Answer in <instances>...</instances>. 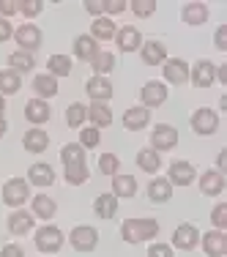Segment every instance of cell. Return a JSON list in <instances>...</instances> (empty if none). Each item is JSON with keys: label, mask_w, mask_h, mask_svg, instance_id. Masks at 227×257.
<instances>
[{"label": "cell", "mask_w": 227, "mask_h": 257, "mask_svg": "<svg viewBox=\"0 0 227 257\" xmlns=\"http://www.w3.org/2000/svg\"><path fill=\"white\" fill-rule=\"evenodd\" d=\"M17 11H20V3H17V0H0V14H3V20L6 17H14Z\"/></svg>", "instance_id": "obj_45"}, {"label": "cell", "mask_w": 227, "mask_h": 257, "mask_svg": "<svg viewBox=\"0 0 227 257\" xmlns=\"http://www.w3.org/2000/svg\"><path fill=\"white\" fill-rule=\"evenodd\" d=\"M140 99H143V107H145V109L162 107V104L167 101V85H164V82H156V79H151V82L143 85V90H140Z\"/></svg>", "instance_id": "obj_7"}, {"label": "cell", "mask_w": 227, "mask_h": 257, "mask_svg": "<svg viewBox=\"0 0 227 257\" xmlns=\"http://www.w3.org/2000/svg\"><path fill=\"white\" fill-rule=\"evenodd\" d=\"M22 88V77L14 69H3L0 71V96H14Z\"/></svg>", "instance_id": "obj_30"}, {"label": "cell", "mask_w": 227, "mask_h": 257, "mask_svg": "<svg viewBox=\"0 0 227 257\" xmlns=\"http://www.w3.org/2000/svg\"><path fill=\"white\" fill-rule=\"evenodd\" d=\"M74 55L79 60H93L96 55H99V41L96 39H90V36H77L74 39Z\"/></svg>", "instance_id": "obj_26"}, {"label": "cell", "mask_w": 227, "mask_h": 257, "mask_svg": "<svg viewBox=\"0 0 227 257\" xmlns=\"http://www.w3.org/2000/svg\"><path fill=\"white\" fill-rule=\"evenodd\" d=\"M197 243H200V232H197V227H194V224H178L175 232H173V246H175V249L192 252Z\"/></svg>", "instance_id": "obj_9"}, {"label": "cell", "mask_w": 227, "mask_h": 257, "mask_svg": "<svg viewBox=\"0 0 227 257\" xmlns=\"http://www.w3.org/2000/svg\"><path fill=\"white\" fill-rule=\"evenodd\" d=\"M11 36H14V28H11V22L0 17V41H9Z\"/></svg>", "instance_id": "obj_48"}, {"label": "cell", "mask_w": 227, "mask_h": 257, "mask_svg": "<svg viewBox=\"0 0 227 257\" xmlns=\"http://www.w3.org/2000/svg\"><path fill=\"white\" fill-rule=\"evenodd\" d=\"M69 243L77 252H93L99 246V232H96V227H90V224H79V227L71 230Z\"/></svg>", "instance_id": "obj_3"}, {"label": "cell", "mask_w": 227, "mask_h": 257, "mask_svg": "<svg viewBox=\"0 0 227 257\" xmlns=\"http://www.w3.org/2000/svg\"><path fill=\"white\" fill-rule=\"evenodd\" d=\"M85 118H88V107L85 104H69V109H66V123H69L71 128H79L85 123Z\"/></svg>", "instance_id": "obj_38"}, {"label": "cell", "mask_w": 227, "mask_h": 257, "mask_svg": "<svg viewBox=\"0 0 227 257\" xmlns=\"http://www.w3.org/2000/svg\"><path fill=\"white\" fill-rule=\"evenodd\" d=\"M189 77H192V85H197V88H211L216 82V66L211 60H197L194 69L189 71Z\"/></svg>", "instance_id": "obj_10"}, {"label": "cell", "mask_w": 227, "mask_h": 257, "mask_svg": "<svg viewBox=\"0 0 227 257\" xmlns=\"http://www.w3.org/2000/svg\"><path fill=\"white\" fill-rule=\"evenodd\" d=\"M148 257H173V246H167V243H151Z\"/></svg>", "instance_id": "obj_44"}, {"label": "cell", "mask_w": 227, "mask_h": 257, "mask_svg": "<svg viewBox=\"0 0 227 257\" xmlns=\"http://www.w3.org/2000/svg\"><path fill=\"white\" fill-rule=\"evenodd\" d=\"M216 170H219V173L224 170V154H219V156H216Z\"/></svg>", "instance_id": "obj_52"}, {"label": "cell", "mask_w": 227, "mask_h": 257, "mask_svg": "<svg viewBox=\"0 0 227 257\" xmlns=\"http://www.w3.org/2000/svg\"><path fill=\"white\" fill-rule=\"evenodd\" d=\"M30 197V183L25 178H11L3 183V203L11 208L25 205V200Z\"/></svg>", "instance_id": "obj_2"}, {"label": "cell", "mask_w": 227, "mask_h": 257, "mask_svg": "<svg viewBox=\"0 0 227 257\" xmlns=\"http://www.w3.org/2000/svg\"><path fill=\"white\" fill-rule=\"evenodd\" d=\"M30 230H33V213H28V211L9 213V232L11 235H28Z\"/></svg>", "instance_id": "obj_20"}, {"label": "cell", "mask_w": 227, "mask_h": 257, "mask_svg": "<svg viewBox=\"0 0 227 257\" xmlns=\"http://www.w3.org/2000/svg\"><path fill=\"white\" fill-rule=\"evenodd\" d=\"M124 9H126V0H107V3H104V11H107V14H121Z\"/></svg>", "instance_id": "obj_47"}, {"label": "cell", "mask_w": 227, "mask_h": 257, "mask_svg": "<svg viewBox=\"0 0 227 257\" xmlns=\"http://www.w3.org/2000/svg\"><path fill=\"white\" fill-rule=\"evenodd\" d=\"M9 66L17 71V74H22V71H33L36 60H33V55H30V52L17 50V52H11V55H9Z\"/></svg>", "instance_id": "obj_36"}, {"label": "cell", "mask_w": 227, "mask_h": 257, "mask_svg": "<svg viewBox=\"0 0 227 257\" xmlns=\"http://www.w3.org/2000/svg\"><path fill=\"white\" fill-rule=\"evenodd\" d=\"M164 79L173 82V85H183V82H186V79H189L186 60H181V58H167V60H164Z\"/></svg>", "instance_id": "obj_15"}, {"label": "cell", "mask_w": 227, "mask_h": 257, "mask_svg": "<svg viewBox=\"0 0 227 257\" xmlns=\"http://www.w3.org/2000/svg\"><path fill=\"white\" fill-rule=\"evenodd\" d=\"M22 145H25V151H30V154H41L50 145V134L44 128H30V132H25V137H22Z\"/></svg>", "instance_id": "obj_22"}, {"label": "cell", "mask_w": 227, "mask_h": 257, "mask_svg": "<svg viewBox=\"0 0 227 257\" xmlns=\"http://www.w3.org/2000/svg\"><path fill=\"white\" fill-rule=\"evenodd\" d=\"M28 181L33 183V186H52L55 183V170L44 162H36L33 167L28 170Z\"/></svg>", "instance_id": "obj_21"}, {"label": "cell", "mask_w": 227, "mask_h": 257, "mask_svg": "<svg viewBox=\"0 0 227 257\" xmlns=\"http://www.w3.org/2000/svg\"><path fill=\"white\" fill-rule=\"evenodd\" d=\"M99 170H101L104 175H118L121 159L115 156V154H101V156H99Z\"/></svg>", "instance_id": "obj_39"}, {"label": "cell", "mask_w": 227, "mask_h": 257, "mask_svg": "<svg viewBox=\"0 0 227 257\" xmlns=\"http://www.w3.org/2000/svg\"><path fill=\"white\" fill-rule=\"evenodd\" d=\"M0 120H6V99L0 96Z\"/></svg>", "instance_id": "obj_53"}, {"label": "cell", "mask_w": 227, "mask_h": 257, "mask_svg": "<svg viewBox=\"0 0 227 257\" xmlns=\"http://www.w3.org/2000/svg\"><path fill=\"white\" fill-rule=\"evenodd\" d=\"M132 11H134V17H153L156 3H153V0H134V3H132Z\"/></svg>", "instance_id": "obj_41"}, {"label": "cell", "mask_w": 227, "mask_h": 257, "mask_svg": "<svg viewBox=\"0 0 227 257\" xmlns=\"http://www.w3.org/2000/svg\"><path fill=\"white\" fill-rule=\"evenodd\" d=\"M88 118H90V123H93V128H104V126L112 123V109L101 101H93L88 107Z\"/></svg>", "instance_id": "obj_28"}, {"label": "cell", "mask_w": 227, "mask_h": 257, "mask_svg": "<svg viewBox=\"0 0 227 257\" xmlns=\"http://www.w3.org/2000/svg\"><path fill=\"white\" fill-rule=\"evenodd\" d=\"M101 143V132L93 126H85L82 132H79V145L82 148H96V145Z\"/></svg>", "instance_id": "obj_40"}, {"label": "cell", "mask_w": 227, "mask_h": 257, "mask_svg": "<svg viewBox=\"0 0 227 257\" xmlns=\"http://www.w3.org/2000/svg\"><path fill=\"white\" fill-rule=\"evenodd\" d=\"M33 90L39 93V99H52V96H58V82H55V77L50 74H36L33 79Z\"/></svg>", "instance_id": "obj_32"}, {"label": "cell", "mask_w": 227, "mask_h": 257, "mask_svg": "<svg viewBox=\"0 0 227 257\" xmlns=\"http://www.w3.org/2000/svg\"><path fill=\"white\" fill-rule=\"evenodd\" d=\"M115 33H118V28H115V22L109 17H96L93 25H90V39L96 41H109L115 39Z\"/></svg>", "instance_id": "obj_24"}, {"label": "cell", "mask_w": 227, "mask_h": 257, "mask_svg": "<svg viewBox=\"0 0 227 257\" xmlns=\"http://www.w3.org/2000/svg\"><path fill=\"white\" fill-rule=\"evenodd\" d=\"M151 145L156 154H162V151H173L178 145V132L175 126H167V123H159L156 128L151 132Z\"/></svg>", "instance_id": "obj_6"}, {"label": "cell", "mask_w": 227, "mask_h": 257, "mask_svg": "<svg viewBox=\"0 0 227 257\" xmlns=\"http://www.w3.org/2000/svg\"><path fill=\"white\" fill-rule=\"evenodd\" d=\"M112 194L115 197H134L137 194V181L134 175H112Z\"/></svg>", "instance_id": "obj_29"}, {"label": "cell", "mask_w": 227, "mask_h": 257, "mask_svg": "<svg viewBox=\"0 0 227 257\" xmlns=\"http://www.w3.org/2000/svg\"><path fill=\"white\" fill-rule=\"evenodd\" d=\"M137 167L143 170V173H156V170L162 167V156H159L153 148H143L137 154Z\"/></svg>", "instance_id": "obj_35"}, {"label": "cell", "mask_w": 227, "mask_h": 257, "mask_svg": "<svg viewBox=\"0 0 227 257\" xmlns=\"http://www.w3.org/2000/svg\"><path fill=\"white\" fill-rule=\"evenodd\" d=\"M200 192L205 194V197H216V194H222L224 192V175L219 173V170H208V173H202Z\"/></svg>", "instance_id": "obj_17"}, {"label": "cell", "mask_w": 227, "mask_h": 257, "mask_svg": "<svg viewBox=\"0 0 227 257\" xmlns=\"http://www.w3.org/2000/svg\"><path fill=\"white\" fill-rule=\"evenodd\" d=\"M159 235V222L156 219H126L121 224V238L126 243H143Z\"/></svg>", "instance_id": "obj_1"}, {"label": "cell", "mask_w": 227, "mask_h": 257, "mask_svg": "<svg viewBox=\"0 0 227 257\" xmlns=\"http://www.w3.org/2000/svg\"><path fill=\"white\" fill-rule=\"evenodd\" d=\"M90 66H93V71H96V77H104L107 71H112L115 69V55L112 52H101L96 55L93 60H90Z\"/></svg>", "instance_id": "obj_37"}, {"label": "cell", "mask_w": 227, "mask_h": 257, "mask_svg": "<svg viewBox=\"0 0 227 257\" xmlns=\"http://www.w3.org/2000/svg\"><path fill=\"white\" fill-rule=\"evenodd\" d=\"M93 211H96V216H101V219H112L115 213H118V197H115V194H99L96 203H93Z\"/></svg>", "instance_id": "obj_31"}, {"label": "cell", "mask_w": 227, "mask_h": 257, "mask_svg": "<svg viewBox=\"0 0 227 257\" xmlns=\"http://www.w3.org/2000/svg\"><path fill=\"white\" fill-rule=\"evenodd\" d=\"M60 162H63V167H79V164H85V148L79 143H69L60 148Z\"/></svg>", "instance_id": "obj_27"}, {"label": "cell", "mask_w": 227, "mask_h": 257, "mask_svg": "<svg viewBox=\"0 0 227 257\" xmlns=\"http://www.w3.org/2000/svg\"><path fill=\"white\" fill-rule=\"evenodd\" d=\"M213 39H216V50H227V28L224 25L216 28V36H213Z\"/></svg>", "instance_id": "obj_49"}, {"label": "cell", "mask_w": 227, "mask_h": 257, "mask_svg": "<svg viewBox=\"0 0 227 257\" xmlns=\"http://www.w3.org/2000/svg\"><path fill=\"white\" fill-rule=\"evenodd\" d=\"M216 79L219 82H227V66H219L216 69Z\"/></svg>", "instance_id": "obj_51"}, {"label": "cell", "mask_w": 227, "mask_h": 257, "mask_svg": "<svg viewBox=\"0 0 227 257\" xmlns=\"http://www.w3.org/2000/svg\"><path fill=\"white\" fill-rule=\"evenodd\" d=\"M36 246H39V252H44V254H55L60 246H63V232H60V227L44 224V227L36 232Z\"/></svg>", "instance_id": "obj_4"}, {"label": "cell", "mask_w": 227, "mask_h": 257, "mask_svg": "<svg viewBox=\"0 0 227 257\" xmlns=\"http://www.w3.org/2000/svg\"><path fill=\"white\" fill-rule=\"evenodd\" d=\"M192 128H194V134H200V137H208V134H213L219 128V115L213 112V109H208V107H200V109H194L192 112Z\"/></svg>", "instance_id": "obj_5"}, {"label": "cell", "mask_w": 227, "mask_h": 257, "mask_svg": "<svg viewBox=\"0 0 227 257\" xmlns=\"http://www.w3.org/2000/svg\"><path fill=\"white\" fill-rule=\"evenodd\" d=\"M71 58L69 55H52L50 60H47V74L50 77H69L71 74Z\"/></svg>", "instance_id": "obj_33"}, {"label": "cell", "mask_w": 227, "mask_h": 257, "mask_svg": "<svg viewBox=\"0 0 227 257\" xmlns=\"http://www.w3.org/2000/svg\"><path fill=\"white\" fill-rule=\"evenodd\" d=\"M14 41L20 44V50H25V52L33 55L41 47V30L28 22V25H22V28L14 30Z\"/></svg>", "instance_id": "obj_8"}, {"label": "cell", "mask_w": 227, "mask_h": 257, "mask_svg": "<svg viewBox=\"0 0 227 257\" xmlns=\"http://www.w3.org/2000/svg\"><path fill=\"white\" fill-rule=\"evenodd\" d=\"M41 9H44V3H41V0H22V3H20L22 17H39Z\"/></svg>", "instance_id": "obj_43"}, {"label": "cell", "mask_w": 227, "mask_h": 257, "mask_svg": "<svg viewBox=\"0 0 227 257\" xmlns=\"http://www.w3.org/2000/svg\"><path fill=\"white\" fill-rule=\"evenodd\" d=\"M211 222H213V227H216V230L224 232V227H227V205H224V203H219L216 208H213Z\"/></svg>", "instance_id": "obj_42"}, {"label": "cell", "mask_w": 227, "mask_h": 257, "mask_svg": "<svg viewBox=\"0 0 227 257\" xmlns=\"http://www.w3.org/2000/svg\"><path fill=\"white\" fill-rule=\"evenodd\" d=\"M173 197V183L167 178H153L148 183V200L151 203H167Z\"/></svg>", "instance_id": "obj_25"}, {"label": "cell", "mask_w": 227, "mask_h": 257, "mask_svg": "<svg viewBox=\"0 0 227 257\" xmlns=\"http://www.w3.org/2000/svg\"><path fill=\"white\" fill-rule=\"evenodd\" d=\"M208 17H211V11H208L205 3H186L181 11V20L186 25H205Z\"/></svg>", "instance_id": "obj_19"}, {"label": "cell", "mask_w": 227, "mask_h": 257, "mask_svg": "<svg viewBox=\"0 0 227 257\" xmlns=\"http://www.w3.org/2000/svg\"><path fill=\"white\" fill-rule=\"evenodd\" d=\"M85 11H88V14H96V17H99L101 11H104V3H101V0H88V3H85Z\"/></svg>", "instance_id": "obj_50"}, {"label": "cell", "mask_w": 227, "mask_h": 257, "mask_svg": "<svg viewBox=\"0 0 227 257\" xmlns=\"http://www.w3.org/2000/svg\"><path fill=\"white\" fill-rule=\"evenodd\" d=\"M202 249L208 257H224L227 254V235L222 230H211L202 235Z\"/></svg>", "instance_id": "obj_14"}, {"label": "cell", "mask_w": 227, "mask_h": 257, "mask_svg": "<svg viewBox=\"0 0 227 257\" xmlns=\"http://www.w3.org/2000/svg\"><path fill=\"white\" fill-rule=\"evenodd\" d=\"M6 128H9V123H6V120H0V137L6 134Z\"/></svg>", "instance_id": "obj_54"}, {"label": "cell", "mask_w": 227, "mask_h": 257, "mask_svg": "<svg viewBox=\"0 0 227 257\" xmlns=\"http://www.w3.org/2000/svg\"><path fill=\"white\" fill-rule=\"evenodd\" d=\"M85 93L90 96L93 101H107L112 99V82H109L107 77H90L88 82H85Z\"/></svg>", "instance_id": "obj_13"}, {"label": "cell", "mask_w": 227, "mask_h": 257, "mask_svg": "<svg viewBox=\"0 0 227 257\" xmlns=\"http://www.w3.org/2000/svg\"><path fill=\"white\" fill-rule=\"evenodd\" d=\"M50 115H52V109H50V104H47L44 99H30V101L25 104V118H28L33 126L47 123V120H50Z\"/></svg>", "instance_id": "obj_16"}, {"label": "cell", "mask_w": 227, "mask_h": 257, "mask_svg": "<svg viewBox=\"0 0 227 257\" xmlns=\"http://www.w3.org/2000/svg\"><path fill=\"white\" fill-rule=\"evenodd\" d=\"M148 123H151V109L145 107H132L124 112V128H129V132H140Z\"/></svg>", "instance_id": "obj_18"}, {"label": "cell", "mask_w": 227, "mask_h": 257, "mask_svg": "<svg viewBox=\"0 0 227 257\" xmlns=\"http://www.w3.org/2000/svg\"><path fill=\"white\" fill-rule=\"evenodd\" d=\"M143 63L145 66H159L167 60V50H164L162 41H143Z\"/></svg>", "instance_id": "obj_23"}, {"label": "cell", "mask_w": 227, "mask_h": 257, "mask_svg": "<svg viewBox=\"0 0 227 257\" xmlns=\"http://www.w3.org/2000/svg\"><path fill=\"white\" fill-rule=\"evenodd\" d=\"M0 257H25V252H22V246H17V243H6V246L0 249Z\"/></svg>", "instance_id": "obj_46"}, {"label": "cell", "mask_w": 227, "mask_h": 257, "mask_svg": "<svg viewBox=\"0 0 227 257\" xmlns=\"http://www.w3.org/2000/svg\"><path fill=\"white\" fill-rule=\"evenodd\" d=\"M55 213H58L55 200L47 197V194H36V197H33V216H39V219H52Z\"/></svg>", "instance_id": "obj_34"}, {"label": "cell", "mask_w": 227, "mask_h": 257, "mask_svg": "<svg viewBox=\"0 0 227 257\" xmlns=\"http://www.w3.org/2000/svg\"><path fill=\"white\" fill-rule=\"evenodd\" d=\"M194 175H197V170H194L192 162H173L170 164V183L173 186H189V183L194 181Z\"/></svg>", "instance_id": "obj_12"}, {"label": "cell", "mask_w": 227, "mask_h": 257, "mask_svg": "<svg viewBox=\"0 0 227 257\" xmlns=\"http://www.w3.org/2000/svg\"><path fill=\"white\" fill-rule=\"evenodd\" d=\"M115 41H118V50L121 52H134L143 47V33H140L134 25H126L115 33Z\"/></svg>", "instance_id": "obj_11"}]
</instances>
